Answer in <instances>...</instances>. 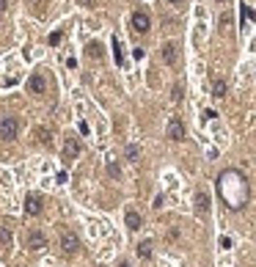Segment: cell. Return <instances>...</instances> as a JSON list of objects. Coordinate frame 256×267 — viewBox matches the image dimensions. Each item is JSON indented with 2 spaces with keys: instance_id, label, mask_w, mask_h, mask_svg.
Segmentation results:
<instances>
[{
  "instance_id": "14",
  "label": "cell",
  "mask_w": 256,
  "mask_h": 267,
  "mask_svg": "<svg viewBox=\"0 0 256 267\" xmlns=\"http://www.w3.org/2000/svg\"><path fill=\"white\" fill-rule=\"evenodd\" d=\"M212 96H218V99L226 96V80H215L212 83Z\"/></svg>"
},
{
  "instance_id": "18",
  "label": "cell",
  "mask_w": 256,
  "mask_h": 267,
  "mask_svg": "<svg viewBox=\"0 0 256 267\" xmlns=\"http://www.w3.org/2000/svg\"><path fill=\"white\" fill-rule=\"evenodd\" d=\"M88 52H91V55H94V58H102V47H99V44H88Z\"/></svg>"
},
{
  "instance_id": "5",
  "label": "cell",
  "mask_w": 256,
  "mask_h": 267,
  "mask_svg": "<svg viewBox=\"0 0 256 267\" xmlns=\"http://www.w3.org/2000/svg\"><path fill=\"white\" fill-rule=\"evenodd\" d=\"M132 28H135L138 33H149V28H152V19L146 17L144 11H135V14H132Z\"/></svg>"
},
{
  "instance_id": "3",
  "label": "cell",
  "mask_w": 256,
  "mask_h": 267,
  "mask_svg": "<svg viewBox=\"0 0 256 267\" xmlns=\"http://www.w3.org/2000/svg\"><path fill=\"white\" fill-rule=\"evenodd\" d=\"M77 155H80V141L75 135L64 138V160H77Z\"/></svg>"
},
{
  "instance_id": "16",
  "label": "cell",
  "mask_w": 256,
  "mask_h": 267,
  "mask_svg": "<svg viewBox=\"0 0 256 267\" xmlns=\"http://www.w3.org/2000/svg\"><path fill=\"white\" fill-rule=\"evenodd\" d=\"M108 173H111L113 179H119V176H121V168H119L116 163H113V160H108Z\"/></svg>"
},
{
  "instance_id": "22",
  "label": "cell",
  "mask_w": 256,
  "mask_h": 267,
  "mask_svg": "<svg viewBox=\"0 0 256 267\" xmlns=\"http://www.w3.org/2000/svg\"><path fill=\"white\" fill-rule=\"evenodd\" d=\"M6 6H9V0H0V14L6 11Z\"/></svg>"
},
{
  "instance_id": "7",
  "label": "cell",
  "mask_w": 256,
  "mask_h": 267,
  "mask_svg": "<svg viewBox=\"0 0 256 267\" xmlns=\"http://www.w3.org/2000/svg\"><path fill=\"white\" fill-rule=\"evenodd\" d=\"M25 209H28V215H39V212H42V198H39V193H28Z\"/></svg>"
},
{
  "instance_id": "1",
  "label": "cell",
  "mask_w": 256,
  "mask_h": 267,
  "mask_svg": "<svg viewBox=\"0 0 256 267\" xmlns=\"http://www.w3.org/2000/svg\"><path fill=\"white\" fill-rule=\"evenodd\" d=\"M218 193H221L223 204L229 209H242L251 198V188H248L245 173L237 171V168H226V171L218 176Z\"/></svg>"
},
{
  "instance_id": "4",
  "label": "cell",
  "mask_w": 256,
  "mask_h": 267,
  "mask_svg": "<svg viewBox=\"0 0 256 267\" xmlns=\"http://www.w3.org/2000/svg\"><path fill=\"white\" fill-rule=\"evenodd\" d=\"M61 248L66 251V253H77V248H80L77 234L75 232H64V234H61Z\"/></svg>"
},
{
  "instance_id": "23",
  "label": "cell",
  "mask_w": 256,
  "mask_h": 267,
  "mask_svg": "<svg viewBox=\"0 0 256 267\" xmlns=\"http://www.w3.org/2000/svg\"><path fill=\"white\" fill-rule=\"evenodd\" d=\"M119 267H129V265H127V262H121V265H119Z\"/></svg>"
},
{
  "instance_id": "13",
  "label": "cell",
  "mask_w": 256,
  "mask_h": 267,
  "mask_svg": "<svg viewBox=\"0 0 256 267\" xmlns=\"http://www.w3.org/2000/svg\"><path fill=\"white\" fill-rule=\"evenodd\" d=\"M138 256H141V259H149V256H152V240H144L141 245H138Z\"/></svg>"
},
{
  "instance_id": "25",
  "label": "cell",
  "mask_w": 256,
  "mask_h": 267,
  "mask_svg": "<svg viewBox=\"0 0 256 267\" xmlns=\"http://www.w3.org/2000/svg\"><path fill=\"white\" fill-rule=\"evenodd\" d=\"M221 3H226V0H221Z\"/></svg>"
},
{
  "instance_id": "8",
  "label": "cell",
  "mask_w": 256,
  "mask_h": 267,
  "mask_svg": "<svg viewBox=\"0 0 256 267\" xmlns=\"http://www.w3.org/2000/svg\"><path fill=\"white\" fill-rule=\"evenodd\" d=\"M28 248H31V251L47 248V237H44L42 232H31V237H28Z\"/></svg>"
},
{
  "instance_id": "6",
  "label": "cell",
  "mask_w": 256,
  "mask_h": 267,
  "mask_svg": "<svg viewBox=\"0 0 256 267\" xmlns=\"http://www.w3.org/2000/svg\"><path fill=\"white\" fill-rule=\"evenodd\" d=\"M168 138L171 141H182L185 138V124L179 119H171L168 121Z\"/></svg>"
},
{
  "instance_id": "24",
  "label": "cell",
  "mask_w": 256,
  "mask_h": 267,
  "mask_svg": "<svg viewBox=\"0 0 256 267\" xmlns=\"http://www.w3.org/2000/svg\"><path fill=\"white\" fill-rule=\"evenodd\" d=\"M171 3H182V0H171Z\"/></svg>"
},
{
  "instance_id": "20",
  "label": "cell",
  "mask_w": 256,
  "mask_h": 267,
  "mask_svg": "<svg viewBox=\"0 0 256 267\" xmlns=\"http://www.w3.org/2000/svg\"><path fill=\"white\" fill-rule=\"evenodd\" d=\"M61 42V31H55V33L50 36V44H58Z\"/></svg>"
},
{
  "instance_id": "15",
  "label": "cell",
  "mask_w": 256,
  "mask_h": 267,
  "mask_svg": "<svg viewBox=\"0 0 256 267\" xmlns=\"http://www.w3.org/2000/svg\"><path fill=\"white\" fill-rule=\"evenodd\" d=\"M9 245H11V234L6 226H0V248H9Z\"/></svg>"
},
{
  "instance_id": "17",
  "label": "cell",
  "mask_w": 256,
  "mask_h": 267,
  "mask_svg": "<svg viewBox=\"0 0 256 267\" xmlns=\"http://www.w3.org/2000/svg\"><path fill=\"white\" fill-rule=\"evenodd\" d=\"M36 138H39V141H44V143H50V129H36Z\"/></svg>"
},
{
  "instance_id": "21",
  "label": "cell",
  "mask_w": 256,
  "mask_h": 267,
  "mask_svg": "<svg viewBox=\"0 0 256 267\" xmlns=\"http://www.w3.org/2000/svg\"><path fill=\"white\" fill-rule=\"evenodd\" d=\"M80 6H94V0H77Z\"/></svg>"
},
{
  "instance_id": "11",
  "label": "cell",
  "mask_w": 256,
  "mask_h": 267,
  "mask_svg": "<svg viewBox=\"0 0 256 267\" xmlns=\"http://www.w3.org/2000/svg\"><path fill=\"white\" fill-rule=\"evenodd\" d=\"M28 88H31L33 94H44L47 83H44V78H42V75H33V78H31V83H28Z\"/></svg>"
},
{
  "instance_id": "10",
  "label": "cell",
  "mask_w": 256,
  "mask_h": 267,
  "mask_svg": "<svg viewBox=\"0 0 256 267\" xmlns=\"http://www.w3.org/2000/svg\"><path fill=\"white\" fill-rule=\"evenodd\" d=\"M196 209H198V215L209 212V196L207 193H196Z\"/></svg>"
},
{
  "instance_id": "2",
  "label": "cell",
  "mask_w": 256,
  "mask_h": 267,
  "mask_svg": "<svg viewBox=\"0 0 256 267\" xmlns=\"http://www.w3.org/2000/svg\"><path fill=\"white\" fill-rule=\"evenodd\" d=\"M19 135V121L14 116H6V119L0 121V138L3 141H14Z\"/></svg>"
},
{
  "instance_id": "19",
  "label": "cell",
  "mask_w": 256,
  "mask_h": 267,
  "mask_svg": "<svg viewBox=\"0 0 256 267\" xmlns=\"http://www.w3.org/2000/svg\"><path fill=\"white\" fill-rule=\"evenodd\" d=\"M138 155H141V149H138V146H127V157H129V160H135Z\"/></svg>"
},
{
  "instance_id": "9",
  "label": "cell",
  "mask_w": 256,
  "mask_h": 267,
  "mask_svg": "<svg viewBox=\"0 0 256 267\" xmlns=\"http://www.w3.org/2000/svg\"><path fill=\"white\" fill-rule=\"evenodd\" d=\"M124 223H127L129 232H138V229H141V223H144V218L138 215L135 209H127V215H124Z\"/></svg>"
},
{
  "instance_id": "12",
  "label": "cell",
  "mask_w": 256,
  "mask_h": 267,
  "mask_svg": "<svg viewBox=\"0 0 256 267\" xmlns=\"http://www.w3.org/2000/svg\"><path fill=\"white\" fill-rule=\"evenodd\" d=\"M162 61L165 63H176V44H162Z\"/></svg>"
}]
</instances>
